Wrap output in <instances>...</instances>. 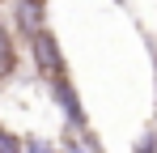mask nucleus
<instances>
[{
  "label": "nucleus",
  "instance_id": "obj_1",
  "mask_svg": "<svg viewBox=\"0 0 157 153\" xmlns=\"http://www.w3.org/2000/svg\"><path fill=\"white\" fill-rule=\"evenodd\" d=\"M26 47H30V60H34V68H38V76H43L47 85L59 81V76H68V60H64V47H59V38H55L51 26L38 30Z\"/></svg>",
  "mask_w": 157,
  "mask_h": 153
},
{
  "label": "nucleus",
  "instance_id": "obj_2",
  "mask_svg": "<svg viewBox=\"0 0 157 153\" xmlns=\"http://www.w3.org/2000/svg\"><path fill=\"white\" fill-rule=\"evenodd\" d=\"M38 30H47V0H13V34L30 43Z\"/></svg>",
  "mask_w": 157,
  "mask_h": 153
},
{
  "label": "nucleus",
  "instance_id": "obj_3",
  "mask_svg": "<svg viewBox=\"0 0 157 153\" xmlns=\"http://www.w3.org/2000/svg\"><path fill=\"white\" fill-rule=\"evenodd\" d=\"M51 89V98L55 106L64 111V119H68V128H89V115H85V106H81V94H77V85H72V76H59V81H51L47 85Z\"/></svg>",
  "mask_w": 157,
  "mask_h": 153
},
{
  "label": "nucleus",
  "instance_id": "obj_4",
  "mask_svg": "<svg viewBox=\"0 0 157 153\" xmlns=\"http://www.w3.org/2000/svg\"><path fill=\"white\" fill-rule=\"evenodd\" d=\"M17 64H21V47H17V34L13 26L0 22V85H9L17 76Z\"/></svg>",
  "mask_w": 157,
  "mask_h": 153
},
{
  "label": "nucleus",
  "instance_id": "obj_5",
  "mask_svg": "<svg viewBox=\"0 0 157 153\" xmlns=\"http://www.w3.org/2000/svg\"><path fill=\"white\" fill-rule=\"evenodd\" d=\"M89 145H94V140H89L81 128H68L64 140H59V153H89Z\"/></svg>",
  "mask_w": 157,
  "mask_h": 153
},
{
  "label": "nucleus",
  "instance_id": "obj_6",
  "mask_svg": "<svg viewBox=\"0 0 157 153\" xmlns=\"http://www.w3.org/2000/svg\"><path fill=\"white\" fill-rule=\"evenodd\" d=\"M0 153H21V136L0 119Z\"/></svg>",
  "mask_w": 157,
  "mask_h": 153
},
{
  "label": "nucleus",
  "instance_id": "obj_7",
  "mask_svg": "<svg viewBox=\"0 0 157 153\" xmlns=\"http://www.w3.org/2000/svg\"><path fill=\"white\" fill-rule=\"evenodd\" d=\"M21 153H59V145L43 140V136H26V140H21Z\"/></svg>",
  "mask_w": 157,
  "mask_h": 153
},
{
  "label": "nucleus",
  "instance_id": "obj_8",
  "mask_svg": "<svg viewBox=\"0 0 157 153\" xmlns=\"http://www.w3.org/2000/svg\"><path fill=\"white\" fill-rule=\"evenodd\" d=\"M132 153H157V140H153V136H144V140H136V149H132Z\"/></svg>",
  "mask_w": 157,
  "mask_h": 153
}]
</instances>
